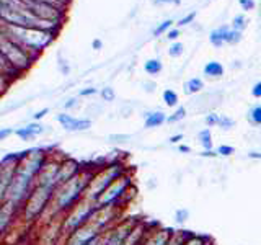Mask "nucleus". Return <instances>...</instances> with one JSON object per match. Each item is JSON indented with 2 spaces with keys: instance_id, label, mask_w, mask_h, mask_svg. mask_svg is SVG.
I'll use <instances>...</instances> for the list:
<instances>
[{
  "instance_id": "1",
  "label": "nucleus",
  "mask_w": 261,
  "mask_h": 245,
  "mask_svg": "<svg viewBox=\"0 0 261 245\" xmlns=\"http://www.w3.org/2000/svg\"><path fill=\"white\" fill-rule=\"evenodd\" d=\"M49 159H51V155L43 147H33L30 151H24L23 159L18 163L13 182L10 188H8L4 201H10L21 209L23 204L27 203L28 196L31 194L33 188L36 185V178L39 175V172L43 170Z\"/></svg>"
},
{
  "instance_id": "2",
  "label": "nucleus",
  "mask_w": 261,
  "mask_h": 245,
  "mask_svg": "<svg viewBox=\"0 0 261 245\" xmlns=\"http://www.w3.org/2000/svg\"><path fill=\"white\" fill-rule=\"evenodd\" d=\"M95 172H96L95 167H84V170H82L79 175H75L72 180H69L67 183H64L57 188L51 206L46 211V214H49V223H51L53 217L62 219L65 212H69L77 203H80L85 198V193L88 190V185L92 182Z\"/></svg>"
},
{
  "instance_id": "3",
  "label": "nucleus",
  "mask_w": 261,
  "mask_h": 245,
  "mask_svg": "<svg viewBox=\"0 0 261 245\" xmlns=\"http://www.w3.org/2000/svg\"><path fill=\"white\" fill-rule=\"evenodd\" d=\"M0 35L7 36L10 41L21 46L24 51L35 56L36 59L44 49L53 43L57 35L46 30H38V28H24V27H16V24L4 23L0 21Z\"/></svg>"
},
{
  "instance_id": "4",
  "label": "nucleus",
  "mask_w": 261,
  "mask_h": 245,
  "mask_svg": "<svg viewBox=\"0 0 261 245\" xmlns=\"http://www.w3.org/2000/svg\"><path fill=\"white\" fill-rule=\"evenodd\" d=\"M127 172H129V168L119 160L110 162L108 165H103L100 168H96L92 182H90V185H88V190L85 193V200L95 203L98 198H100V194L106 190V188L111 186L122 175H126Z\"/></svg>"
},
{
  "instance_id": "5",
  "label": "nucleus",
  "mask_w": 261,
  "mask_h": 245,
  "mask_svg": "<svg viewBox=\"0 0 261 245\" xmlns=\"http://www.w3.org/2000/svg\"><path fill=\"white\" fill-rule=\"evenodd\" d=\"M133 175L130 172H127L126 175H122L118 178L111 186H108L106 190L100 194V198L95 201L96 208H108V206H119V208H126L124 204L126 201L133 200L134 193L130 194V188L133 186Z\"/></svg>"
},
{
  "instance_id": "6",
  "label": "nucleus",
  "mask_w": 261,
  "mask_h": 245,
  "mask_svg": "<svg viewBox=\"0 0 261 245\" xmlns=\"http://www.w3.org/2000/svg\"><path fill=\"white\" fill-rule=\"evenodd\" d=\"M96 209L98 208L93 201H88L84 198L80 203H77L69 212H65L61 219V234H62L64 239L67 235H70L72 232H75L77 229L88 224L90 220H92Z\"/></svg>"
},
{
  "instance_id": "7",
  "label": "nucleus",
  "mask_w": 261,
  "mask_h": 245,
  "mask_svg": "<svg viewBox=\"0 0 261 245\" xmlns=\"http://www.w3.org/2000/svg\"><path fill=\"white\" fill-rule=\"evenodd\" d=\"M0 56H4L13 67L21 72H27L36 61L35 56L27 53L21 46L13 43V41H10L4 35H0Z\"/></svg>"
},
{
  "instance_id": "8",
  "label": "nucleus",
  "mask_w": 261,
  "mask_h": 245,
  "mask_svg": "<svg viewBox=\"0 0 261 245\" xmlns=\"http://www.w3.org/2000/svg\"><path fill=\"white\" fill-rule=\"evenodd\" d=\"M23 154H7L0 160V203L5 200L8 188H10L12 182H13V177H15V172L18 168V163L23 159Z\"/></svg>"
},
{
  "instance_id": "9",
  "label": "nucleus",
  "mask_w": 261,
  "mask_h": 245,
  "mask_svg": "<svg viewBox=\"0 0 261 245\" xmlns=\"http://www.w3.org/2000/svg\"><path fill=\"white\" fill-rule=\"evenodd\" d=\"M103 232L106 231L100 224H96L95 220H90L88 224L65 237L64 245H92Z\"/></svg>"
},
{
  "instance_id": "10",
  "label": "nucleus",
  "mask_w": 261,
  "mask_h": 245,
  "mask_svg": "<svg viewBox=\"0 0 261 245\" xmlns=\"http://www.w3.org/2000/svg\"><path fill=\"white\" fill-rule=\"evenodd\" d=\"M84 170V167H82V163L75 159L72 157H64L61 160V170H59V175H57V185H64L67 183L69 180H72L75 175H79L80 172ZM57 186V188H59Z\"/></svg>"
},
{
  "instance_id": "11",
  "label": "nucleus",
  "mask_w": 261,
  "mask_h": 245,
  "mask_svg": "<svg viewBox=\"0 0 261 245\" xmlns=\"http://www.w3.org/2000/svg\"><path fill=\"white\" fill-rule=\"evenodd\" d=\"M56 119L61 122V126L69 131V133H80V131H87L92 128V121L88 118H73L67 113H59Z\"/></svg>"
},
{
  "instance_id": "12",
  "label": "nucleus",
  "mask_w": 261,
  "mask_h": 245,
  "mask_svg": "<svg viewBox=\"0 0 261 245\" xmlns=\"http://www.w3.org/2000/svg\"><path fill=\"white\" fill-rule=\"evenodd\" d=\"M16 217H20V208L10 201H4L0 206V232L5 235Z\"/></svg>"
},
{
  "instance_id": "13",
  "label": "nucleus",
  "mask_w": 261,
  "mask_h": 245,
  "mask_svg": "<svg viewBox=\"0 0 261 245\" xmlns=\"http://www.w3.org/2000/svg\"><path fill=\"white\" fill-rule=\"evenodd\" d=\"M155 226H157L155 223L149 224V223H145V220L139 219V223L134 226V229L130 231V234L127 235V239L124 240V243H122V245H142L144 240H145V237L149 235V232Z\"/></svg>"
},
{
  "instance_id": "14",
  "label": "nucleus",
  "mask_w": 261,
  "mask_h": 245,
  "mask_svg": "<svg viewBox=\"0 0 261 245\" xmlns=\"http://www.w3.org/2000/svg\"><path fill=\"white\" fill-rule=\"evenodd\" d=\"M173 229L168 227H159V224L155 226L152 231L149 232V235L145 237V240L142 245H168L171 235H173Z\"/></svg>"
},
{
  "instance_id": "15",
  "label": "nucleus",
  "mask_w": 261,
  "mask_h": 245,
  "mask_svg": "<svg viewBox=\"0 0 261 245\" xmlns=\"http://www.w3.org/2000/svg\"><path fill=\"white\" fill-rule=\"evenodd\" d=\"M230 27L228 24H222V27H219L216 30H212L211 31V35H209V41H211V44L214 46V47H224L227 44V39H228V33H230Z\"/></svg>"
},
{
  "instance_id": "16",
  "label": "nucleus",
  "mask_w": 261,
  "mask_h": 245,
  "mask_svg": "<svg viewBox=\"0 0 261 245\" xmlns=\"http://www.w3.org/2000/svg\"><path fill=\"white\" fill-rule=\"evenodd\" d=\"M167 114L163 111H152V113H147L145 114V121H144V126L147 129H153V128H160L163 122H167Z\"/></svg>"
},
{
  "instance_id": "17",
  "label": "nucleus",
  "mask_w": 261,
  "mask_h": 245,
  "mask_svg": "<svg viewBox=\"0 0 261 245\" xmlns=\"http://www.w3.org/2000/svg\"><path fill=\"white\" fill-rule=\"evenodd\" d=\"M202 74L206 76L207 79H220L224 76V65L217 62V61H211L204 65Z\"/></svg>"
},
{
  "instance_id": "18",
  "label": "nucleus",
  "mask_w": 261,
  "mask_h": 245,
  "mask_svg": "<svg viewBox=\"0 0 261 245\" xmlns=\"http://www.w3.org/2000/svg\"><path fill=\"white\" fill-rule=\"evenodd\" d=\"M202 88H204V82H202V79H199V77H193V79H190V80H188L186 84L183 85V92H185L186 95H196V93H199Z\"/></svg>"
},
{
  "instance_id": "19",
  "label": "nucleus",
  "mask_w": 261,
  "mask_h": 245,
  "mask_svg": "<svg viewBox=\"0 0 261 245\" xmlns=\"http://www.w3.org/2000/svg\"><path fill=\"white\" fill-rule=\"evenodd\" d=\"M144 70L145 74H149V76H159V74L163 70V64L159 57H153V59H147L144 62Z\"/></svg>"
},
{
  "instance_id": "20",
  "label": "nucleus",
  "mask_w": 261,
  "mask_h": 245,
  "mask_svg": "<svg viewBox=\"0 0 261 245\" xmlns=\"http://www.w3.org/2000/svg\"><path fill=\"white\" fill-rule=\"evenodd\" d=\"M162 100H163V103H165L167 106H170V108H175V106L178 105V102H179V96H178V93L175 92V90L167 88V90H163Z\"/></svg>"
},
{
  "instance_id": "21",
  "label": "nucleus",
  "mask_w": 261,
  "mask_h": 245,
  "mask_svg": "<svg viewBox=\"0 0 261 245\" xmlns=\"http://www.w3.org/2000/svg\"><path fill=\"white\" fill-rule=\"evenodd\" d=\"M198 139H199V142L201 145L204 147V151H212V134H211V128H206V129H202L201 133L198 134Z\"/></svg>"
},
{
  "instance_id": "22",
  "label": "nucleus",
  "mask_w": 261,
  "mask_h": 245,
  "mask_svg": "<svg viewBox=\"0 0 261 245\" xmlns=\"http://www.w3.org/2000/svg\"><path fill=\"white\" fill-rule=\"evenodd\" d=\"M247 119L251 122L253 126H261V105L253 106L247 114Z\"/></svg>"
},
{
  "instance_id": "23",
  "label": "nucleus",
  "mask_w": 261,
  "mask_h": 245,
  "mask_svg": "<svg viewBox=\"0 0 261 245\" xmlns=\"http://www.w3.org/2000/svg\"><path fill=\"white\" fill-rule=\"evenodd\" d=\"M247 24H248L247 16H245L243 13H240V15H235L233 18H232L230 28H232V30H235V31H243L245 28H247Z\"/></svg>"
},
{
  "instance_id": "24",
  "label": "nucleus",
  "mask_w": 261,
  "mask_h": 245,
  "mask_svg": "<svg viewBox=\"0 0 261 245\" xmlns=\"http://www.w3.org/2000/svg\"><path fill=\"white\" fill-rule=\"evenodd\" d=\"M183 245H211V239L206 235H194L191 234Z\"/></svg>"
},
{
  "instance_id": "25",
  "label": "nucleus",
  "mask_w": 261,
  "mask_h": 245,
  "mask_svg": "<svg viewBox=\"0 0 261 245\" xmlns=\"http://www.w3.org/2000/svg\"><path fill=\"white\" fill-rule=\"evenodd\" d=\"M173 23H175V21L171 20V18H170V20H163V21L159 24V27L153 30V36L157 38V36H162V35H167V33L171 30V27H173Z\"/></svg>"
},
{
  "instance_id": "26",
  "label": "nucleus",
  "mask_w": 261,
  "mask_h": 245,
  "mask_svg": "<svg viewBox=\"0 0 261 245\" xmlns=\"http://www.w3.org/2000/svg\"><path fill=\"white\" fill-rule=\"evenodd\" d=\"M183 53H185V46H183V43H179V41H175V43H171L170 44V47H168V56L170 57H181L183 56Z\"/></svg>"
},
{
  "instance_id": "27",
  "label": "nucleus",
  "mask_w": 261,
  "mask_h": 245,
  "mask_svg": "<svg viewBox=\"0 0 261 245\" xmlns=\"http://www.w3.org/2000/svg\"><path fill=\"white\" fill-rule=\"evenodd\" d=\"M15 134L18 136V137L21 139V141H24V142H27V141H33V139L36 137V136L33 134L31 131L27 128V126H24V128H18V129H15Z\"/></svg>"
},
{
  "instance_id": "28",
  "label": "nucleus",
  "mask_w": 261,
  "mask_h": 245,
  "mask_svg": "<svg viewBox=\"0 0 261 245\" xmlns=\"http://www.w3.org/2000/svg\"><path fill=\"white\" fill-rule=\"evenodd\" d=\"M185 116H186V108H178L173 114H170V116L167 118V122H170V125H173V122H178V121H181V119H185Z\"/></svg>"
},
{
  "instance_id": "29",
  "label": "nucleus",
  "mask_w": 261,
  "mask_h": 245,
  "mask_svg": "<svg viewBox=\"0 0 261 245\" xmlns=\"http://www.w3.org/2000/svg\"><path fill=\"white\" fill-rule=\"evenodd\" d=\"M219 121H220V114H216V113H207L206 118H204V122H206L207 128L219 126Z\"/></svg>"
},
{
  "instance_id": "30",
  "label": "nucleus",
  "mask_w": 261,
  "mask_h": 245,
  "mask_svg": "<svg viewBox=\"0 0 261 245\" xmlns=\"http://www.w3.org/2000/svg\"><path fill=\"white\" fill-rule=\"evenodd\" d=\"M100 95L105 102H114V98H116V93H114V88L111 87H105L100 90Z\"/></svg>"
},
{
  "instance_id": "31",
  "label": "nucleus",
  "mask_w": 261,
  "mask_h": 245,
  "mask_svg": "<svg viewBox=\"0 0 261 245\" xmlns=\"http://www.w3.org/2000/svg\"><path fill=\"white\" fill-rule=\"evenodd\" d=\"M196 15H198V12H191V13H188V15H185L181 20H178V23H176V28H181V27H186V24H190V23H193L194 21V18H196Z\"/></svg>"
},
{
  "instance_id": "32",
  "label": "nucleus",
  "mask_w": 261,
  "mask_h": 245,
  "mask_svg": "<svg viewBox=\"0 0 261 245\" xmlns=\"http://www.w3.org/2000/svg\"><path fill=\"white\" fill-rule=\"evenodd\" d=\"M242 41V31H235V30H230V33H228V39H227V44H239Z\"/></svg>"
},
{
  "instance_id": "33",
  "label": "nucleus",
  "mask_w": 261,
  "mask_h": 245,
  "mask_svg": "<svg viewBox=\"0 0 261 245\" xmlns=\"http://www.w3.org/2000/svg\"><path fill=\"white\" fill-rule=\"evenodd\" d=\"M27 128L31 131V133L33 134H35V136H39V134H43L44 133V126L43 125H41V122L39 121H35V122H30V125H27Z\"/></svg>"
},
{
  "instance_id": "34",
  "label": "nucleus",
  "mask_w": 261,
  "mask_h": 245,
  "mask_svg": "<svg viewBox=\"0 0 261 245\" xmlns=\"http://www.w3.org/2000/svg\"><path fill=\"white\" fill-rule=\"evenodd\" d=\"M188 217H190V211H188L186 208L176 209V212H175V219H176V223L183 224V223H186V220H188Z\"/></svg>"
},
{
  "instance_id": "35",
  "label": "nucleus",
  "mask_w": 261,
  "mask_h": 245,
  "mask_svg": "<svg viewBox=\"0 0 261 245\" xmlns=\"http://www.w3.org/2000/svg\"><path fill=\"white\" fill-rule=\"evenodd\" d=\"M233 125H235V121H233L232 118L225 116V114H222V116H220V121H219V126H220V129H225V131H228V129H232V128H233Z\"/></svg>"
},
{
  "instance_id": "36",
  "label": "nucleus",
  "mask_w": 261,
  "mask_h": 245,
  "mask_svg": "<svg viewBox=\"0 0 261 245\" xmlns=\"http://www.w3.org/2000/svg\"><path fill=\"white\" fill-rule=\"evenodd\" d=\"M239 4L242 7V10H245V12L255 10V7H256L255 0H239Z\"/></svg>"
},
{
  "instance_id": "37",
  "label": "nucleus",
  "mask_w": 261,
  "mask_h": 245,
  "mask_svg": "<svg viewBox=\"0 0 261 245\" xmlns=\"http://www.w3.org/2000/svg\"><path fill=\"white\" fill-rule=\"evenodd\" d=\"M179 35H181V31H179V28H171V30L167 33V39L171 41V43H175V41H178Z\"/></svg>"
},
{
  "instance_id": "38",
  "label": "nucleus",
  "mask_w": 261,
  "mask_h": 245,
  "mask_svg": "<svg viewBox=\"0 0 261 245\" xmlns=\"http://www.w3.org/2000/svg\"><path fill=\"white\" fill-rule=\"evenodd\" d=\"M235 152V149L232 145H220L217 149V154L219 155H224V157H227V155H232Z\"/></svg>"
},
{
  "instance_id": "39",
  "label": "nucleus",
  "mask_w": 261,
  "mask_h": 245,
  "mask_svg": "<svg viewBox=\"0 0 261 245\" xmlns=\"http://www.w3.org/2000/svg\"><path fill=\"white\" fill-rule=\"evenodd\" d=\"M153 5H179L181 0H152Z\"/></svg>"
},
{
  "instance_id": "40",
  "label": "nucleus",
  "mask_w": 261,
  "mask_h": 245,
  "mask_svg": "<svg viewBox=\"0 0 261 245\" xmlns=\"http://www.w3.org/2000/svg\"><path fill=\"white\" fill-rule=\"evenodd\" d=\"M95 93H98V90L95 87H87L84 90H80L79 96H90V95H95Z\"/></svg>"
},
{
  "instance_id": "41",
  "label": "nucleus",
  "mask_w": 261,
  "mask_h": 245,
  "mask_svg": "<svg viewBox=\"0 0 261 245\" xmlns=\"http://www.w3.org/2000/svg\"><path fill=\"white\" fill-rule=\"evenodd\" d=\"M62 106H64V110H72V108H75V106H79V98H70V100H67Z\"/></svg>"
},
{
  "instance_id": "42",
  "label": "nucleus",
  "mask_w": 261,
  "mask_h": 245,
  "mask_svg": "<svg viewBox=\"0 0 261 245\" xmlns=\"http://www.w3.org/2000/svg\"><path fill=\"white\" fill-rule=\"evenodd\" d=\"M110 139L113 142H126V141H129V136H122V134H113V136H110Z\"/></svg>"
},
{
  "instance_id": "43",
  "label": "nucleus",
  "mask_w": 261,
  "mask_h": 245,
  "mask_svg": "<svg viewBox=\"0 0 261 245\" xmlns=\"http://www.w3.org/2000/svg\"><path fill=\"white\" fill-rule=\"evenodd\" d=\"M251 95L255 96V98H261V80L256 82V84L253 85V88H251Z\"/></svg>"
},
{
  "instance_id": "44",
  "label": "nucleus",
  "mask_w": 261,
  "mask_h": 245,
  "mask_svg": "<svg viewBox=\"0 0 261 245\" xmlns=\"http://www.w3.org/2000/svg\"><path fill=\"white\" fill-rule=\"evenodd\" d=\"M15 131L12 129V128H4V129H0V141H5V139L10 136V134H13Z\"/></svg>"
},
{
  "instance_id": "45",
  "label": "nucleus",
  "mask_w": 261,
  "mask_h": 245,
  "mask_svg": "<svg viewBox=\"0 0 261 245\" xmlns=\"http://www.w3.org/2000/svg\"><path fill=\"white\" fill-rule=\"evenodd\" d=\"M47 113H49V110H47V108L41 110V111H38V113H35V114H33V119H35V121H39V119H43V118L46 116Z\"/></svg>"
},
{
  "instance_id": "46",
  "label": "nucleus",
  "mask_w": 261,
  "mask_h": 245,
  "mask_svg": "<svg viewBox=\"0 0 261 245\" xmlns=\"http://www.w3.org/2000/svg\"><path fill=\"white\" fill-rule=\"evenodd\" d=\"M142 87H144V90H145V92L152 93L153 90H155V87H157V85H155L153 82H144V84H142Z\"/></svg>"
},
{
  "instance_id": "47",
  "label": "nucleus",
  "mask_w": 261,
  "mask_h": 245,
  "mask_svg": "<svg viewBox=\"0 0 261 245\" xmlns=\"http://www.w3.org/2000/svg\"><path fill=\"white\" fill-rule=\"evenodd\" d=\"M103 47V41L101 39H93L92 41V49H95V51H100V49Z\"/></svg>"
},
{
  "instance_id": "48",
  "label": "nucleus",
  "mask_w": 261,
  "mask_h": 245,
  "mask_svg": "<svg viewBox=\"0 0 261 245\" xmlns=\"http://www.w3.org/2000/svg\"><path fill=\"white\" fill-rule=\"evenodd\" d=\"M183 139V134H176V136H171L170 137V142L171 144H176V142H179Z\"/></svg>"
},
{
  "instance_id": "49",
  "label": "nucleus",
  "mask_w": 261,
  "mask_h": 245,
  "mask_svg": "<svg viewBox=\"0 0 261 245\" xmlns=\"http://www.w3.org/2000/svg\"><path fill=\"white\" fill-rule=\"evenodd\" d=\"M178 151H179V152H183V154H190V152H191V147H190V145H183V144H181V145L178 147Z\"/></svg>"
},
{
  "instance_id": "50",
  "label": "nucleus",
  "mask_w": 261,
  "mask_h": 245,
  "mask_svg": "<svg viewBox=\"0 0 261 245\" xmlns=\"http://www.w3.org/2000/svg\"><path fill=\"white\" fill-rule=\"evenodd\" d=\"M202 155H204V157H216V152H212V151H204L202 152Z\"/></svg>"
},
{
  "instance_id": "51",
  "label": "nucleus",
  "mask_w": 261,
  "mask_h": 245,
  "mask_svg": "<svg viewBox=\"0 0 261 245\" xmlns=\"http://www.w3.org/2000/svg\"><path fill=\"white\" fill-rule=\"evenodd\" d=\"M56 2H59V4L64 5V7H69V4L72 2V0H56Z\"/></svg>"
},
{
  "instance_id": "52",
  "label": "nucleus",
  "mask_w": 261,
  "mask_h": 245,
  "mask_svg": "<svg viewBox=\"0 0 261 245\" xmlns=\"http://www.w3.org/2000/svg\"><path fill=\"white\" fill-rule=\"evenodd\" d=\"M250 157H251V159H261V154H256V152H251V154H250Z\"/></svg>"
}]
</instances>
